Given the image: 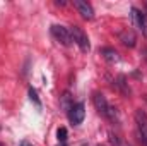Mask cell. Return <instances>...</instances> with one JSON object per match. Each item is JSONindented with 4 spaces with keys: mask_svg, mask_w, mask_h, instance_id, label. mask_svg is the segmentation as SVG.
Segmentation results:
<instances>
[{
    "mask_svg": "<svg viewBox=\"0 0 147 146\" xmlns=\"http://www.w3.org/2000/svg\"><path fill=\"white\" fill-rule=\"evenodd\" d=\"M92 102H94V107L96 110L105 117V119H108L111 122H118V115H116V108H113L110 103H108V100L105 98V95L103 93H96L94 96H92Z\"/></svg>",
    "mask_w": 147,
    "mask_h": 146,
    "instance_id": "obj_1",
    "label": "cell"
},
{
    "mask_svg": "<svg viewBox=\"0 0 147 146\" xmlns=\"http://www.w3.org/2000/svg\"><path fill=\"white\" fill-rule=\"evenodd\" d=\"M69 31H70V36H72L74 43H77L79 48H80L82 52H89L91 45H89V38H87V35L84 33V29L79 28V26H72Z\"/></svg>",
    "mask_w": 147,
    "mask_h": 146,
    "instance_id": "obj_2",
    "label": "cell"
},
{
    "mask_svg": "<svg viewBox=\"0 0 147 146\" xmlns=\"http://www.w3.org/2000/svg\"><path fill=\"white\" fill-rule=\"evenodd\" d=\"M130 17H132V23L137 29L142 31V35L147 38V14H144L142 10H139L137 7H132L130 9Z\"/></svg>",
    "mask_w": 147,
    "mask_h": 146,
    "instance_id": "obj_3",
    "label": "cell"
},
{
    "mask_svg": "<svg viewBox=\"0 0 147 146\" xmlns=\"http://www.w3.org/2000/svg\"><path fill=\"white\" fill-rule=\"evenodd\" d=\"M51 35L55 36V40H57L58 43H62L63 46H70V45H72L70 31H69L67 28H63V26H58V24L51 26Z\"/></svg>",
    "mask_w": 147,
    "mask_h": 146,
    "instance_id": "obj_4",
    "label": "cell"
},
{
    "mask_svg": "<svg viewBox=\"0 0 147 146\" xmlns=\"http://www.w3.org/2000/svg\"><path fill=\"white\" fill-rule=\"evenodd\" d=\"M84 117H86V107H84V103H72V107L69 108V120L72 122V126L82 124Z\"/></svg>",
    "mask_w": 147,
    "mask_h": 146,
    "instance_id": "obj_5",
    "label": "cell"
},
{
    "mask_svg": "<svg viewBox=\"0 0 147 146\" xmlns=\"http://www.w3.org/2000/svg\"><path fill=\"white\" fill-rule=\"evenodd\" d=\"M74 7L79 10V14L84 19H87V21L94 19V9H92V5L89 2H86V0H74Z\"/></svg>",
    "mask_w": 147,
    "mask_h": 146,
    "instance_id": "obj_6",
    "label": "cell"
},
{
    "mask_svg": "<svg viewBox=\"0 0 147 146\" xmlns=\"http://www.w3.org/2000/svg\"><path fill=\"white\" fill-rule=\"evenodd\" d=\"M118 38H120V41L125 45V46H128V48H134L135 45H137V36H135V33L132 31V29H123V31H120L118 33Z\"/></svg>",
    "mask_w": 147,
    "mask_h": 146,
    "instance_id": "obj_7",
    "label": "cell"
},
{
    "mask_svg": "<svg viewBox=\"0 0 147 146\" xmlns=\"http://www.w3.org/2000/svg\"><path fill=\"white\" fill-rule=\"evenodd\" d=\"M135 122L139 126V134L147 139V113L142 108L135 110Z\"/></svg>",
    "mask_w": 147,
    "mask_h": 146,
    "instance_id": "obj_8",
    "label": "cell"
},
{
    "mask_svg": "<svg viewBox=\"0 0 147 146\" xmlns=\"http://www.w3.org/2000/svg\"><path fill=\"white\" fill-rule=\"evenodd\" d=\"M101 55L108 60V62H118L120 60V55L115 48H103L101 50Z\"/></svg>",
    "mask_w": 147,
    "mask_h": 146,
    "instance_id": "obj_9",
    "label": "cell"
},
{
    "mask_svg": "<svg viewBox=\"0 0 147 146\" xmlns=\"http://www.w3.org/2000/svg\"><path fill=\"white\" fill-rule=\"evenodd\" d=\"M116 86H118V89L121 91L123 96H130V88H128V84H127L125 76H120V77L116 79Z\"/></svg>",
    "mask_w": 147,
    "mask_h": 146,
    "instance_id": "obj_10",
    "label": "cell"
},
{
    "mask_svg": "<svg viewBox=\"0 0 147 146\" xmlns=\"http://www.w3.org/2000/svg\"><path fill=\"white\" fill-rule=\"evenodd\" d=\"M110 143H111L113 146H130L128 143H125V141H121V139H120L118 136H115L113 132H110Z\"/></svg>",
    "mask_w": 147,
    "mask_h": 146,
    "instance_id": "obj_11",
    "label": "cell"
},
{
    "mask_svg": "<svg viewBox=\"0 0 147 146\" xmlns=\"http://www.w3.org/2000/svg\"><path fill=\"white\" fill-rule=\"evenodd\" d=\"M57 138H58L60 143H67V129L65 127H60L57 131Z\"/></svg>",
    "mask_w": 147,
    "mask_h": 146,
    "instance_id": "obj_12",
    "label": "cell"
},
{
    "mask_svg": "<svg viewBox=\"0 0 147 146\" xmlns=\"http://www.w3.org/2000/svg\"><path fill=\"white\" fill-rule=\"evenodd\" d=\"M29 98H31V102H34L38 107H41V102H39V98H38V93L34 88H29Z\"/></svg>",
    "mask_w": 147,
    "mask_h": 146,
    "instance_id": "obj_13",
    "label": "cell"
},
{
    "mask_svg": "<svg viewBox=\"0 0 147 146\" xmlns=\"http://www.w3.org/2000/svg\"><path fill=\"white\" fill-rule=\"evenodd\" d=\"M21 146H33L29 141H21Z\"/></svg>",
    "mask_w": 147,
    "mask_h": 146,
    "instance_id": "obj_14",
    "label": "cell"
},
{
    "mask_svg": "<svg viewBox=\"0 0 147 146\" xmlns=\"http://www.w3.org/2000/svg\"><path fill=\"white\" fill-rule=\"evenodd\" d=\"M62 146H67V145H65V143H62Z\"/></svg>",
    "mask_w": 147,
    "mask_h": 146,
    "instance_id": "obj_15",
    "label": "cell"
},
{
    "mask_svg": "<svg viewBox=\"0 0 147 146\" xmlns=\"http://www.w3.org/2000/svg\"><path fill=\"white\" fill-rule=\"evenodd\" d=\"M0 146H3V145H2V143H0Z\"/></svg>",
    "mask_w": 147,
    "mask_h": 146,
    "instance_id": "obj_16",
    "label": "cell"
},
{
    "mask_svg": "<svg viewBox=\"0 0 147 146\" xmlns=\"http://www.w3.org/2000/svg\"><path fill=\"white\" fill-rule=\"evenodd\" d=\"M146 9H147V3H146Z\"/></svg>",
    "mask_w": 147,
    "mask_h": 146,
    "instance_id": "obj_17",
    "label": "cell"
}]
</instances>
